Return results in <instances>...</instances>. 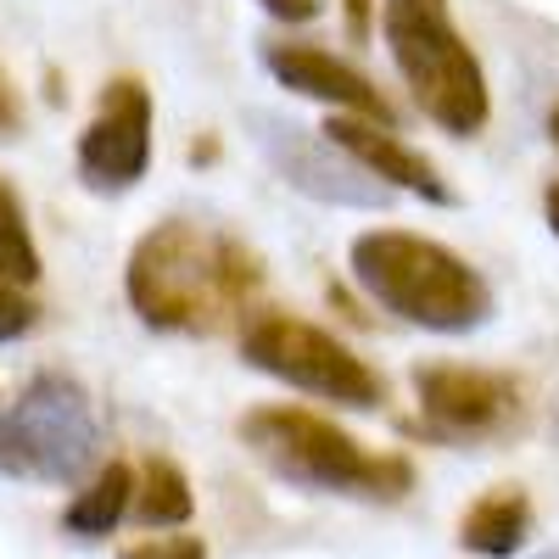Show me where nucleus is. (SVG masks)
I'll return each mask as SVG.
<instances>
[{
    "label": "nucleus",
    "instance_id": "1",
    "mask_svg": "<svg viewBox=\"0 0 559 559\" xmlns=\"http://www.w3.org/2000/svg\"><path fill=\"white\" fill-rule=\"evenodd\" d=\"M123 292L152 331L213 336L224 324H247L263 292V258L218 224L168 218L134 241Z\"/></svg>",
    "mask_w": 559,
    "mask_h": 559
},
{
    "label": "nucleus",
    "instance_id": "2",
    "mask_svg": "<svg viewBox=\"0 0 559 559\" xmlns=\"http://www.w3.org/2000/svg\"><path fill=\"white\" fill-rule=\"evenodd\" d=\"M347 263L369 302L419 331H476L492 313V286L481 269L414 229H364Z\"/></svg>",
    "mask_w": 559,
    "mask_h": 559
},
{
    "label": "nucleus",
    "instance_id": "3",
    "mask_svg": "<svg viewBox=\"0 0 559 559\" xmlns=\"http://www.w3.org/2000/svg\"><path fill=\"white\" fill-rule=\"evenodd\" d=\"M241 442L280 481L308 487V492H347V498H381V503H397L414 492V464L403 453H369L336 419L297 403L252 408L241 419Z\"/></svg>",
    "mask_w": 559,
    "mask_h": 559
},
{
    "label": "nucleus",
    "instance_id": "4",
    "mask_svg": "<svg viewBox=\"0 0 559 559\" xmlns=\"http://www.w3.org/2000/svg\"><path fill=\"white\" fill-rule=\"evenodd\" d=\"M386 51L408 84L414 107L448 134H481L492 118V90L464 45L448 0H381Z\"/></svg>",
    "mask_w": 559,
    "mask_h": 559
},
{
    "label": "nucleus",
    "instance_id": "5",
    "mask_svg": "<svg viewBox=\"0 0 559 559\" xmlns=\"http://www.w3.org/2000/svg\"><path fill=\"white\" fill-rule=\"evenodd\" d=\"M102 414L79 376L39 369L0 408V476L39 481V487H79L102 471Z\"/></svg>",
    "mask_w": 559,
    "mask_h": 559
},
{
    "label": "nucleus",
    "instance_id": "6",
    "mask_svg": "<svg viewBox=\"0 0 559 559\" xmlns=\"http://www.w3.org/2000/svg\"><path fill=\"white\" fill-rule=\"evenodd\" d=\"M241 353L252 369L286 381L297 392H313L324 403L342 408H381L386 403V381L369 369L347 342H336L331 331L286 313V308H258L241 324Z\"/></svg>",
    "mask_w": 559,
    "mask_h": 559
},
{
    "label": "nucleus",
    "instance_id": "7",
    "mask_svg": "<svg viewBox=\"0 0 559 559\" xmlns=\"http://www.w3.org/2000/svg\"><path fill=\"white\" fill-rule=\"evenodd\" d=\"M419 426L437 442H503L526 426V386L498 369L419 364L414 369Z\"/></svg>",
    "mask_w": 559,
    "mask_h": 559
},
{
    "label": "nucleus",
    "instance_id": "8",
    "mask_svg": "<svg viewBox=\"0 0 559 559\" xmlns=\"http://www.w3.org/2000/svg\"><path fill=\"white\" fill-rule=\"evenodd\" d=\"M152 168V90L140 79H112L96 118L79 134V179L90 191H129Z\"/></svg>",
    "mask_w": 559,
    "mask_h": 559
},
{
    "label": "nucleus",
    "instance_id": "9",
    "mask_svg": "<svg viewBox=\"0 0 559 559\" xmlns=\"http://www.w3.org/2000/svg\"><path fill=\"white\" fill-rule=\"evenodd\" d=\"M263 68L274 73V84L297 90V96H308V102L336 107L342 118H369V123H386V129L397 123V118H392V102L381 96V90L369 84L353 62L319 51V45L274 39V45H263Z\"/></svg>",
    "mask_w": 559,
    "mask_h": 559
},
{
    "label": "nucleus",
    "instance_id": "10",
    "mask_svg": "<svg viewBox=\"0 0 559 559\" xmlns=\"http://www.w3.org/2000/svg\"><path fill=\"white\" fill-rule=\"evenodd\" d=\"M252 123L269 129V134H258L263 152L274 157V168L286 174L297 191H308L319 202H381L386 197V185L369 179L353 157H342L331 140H308L302 129H286V123L269 118V112H252Z\"/></svg>",
    "mask_w": 559,
    "mask_h": 559
},
{
    "label": "nucleus",
    "instance_id": "11",
    "mask_svg": "<svg viewBox=\"0 0 559 559\" xmlns=\"http://www.w3.org/2000/svg\"><path fill=\"white\" fill-rule=\"evenodd\" d=\"M319 134L331 140L342 157H353L369 179L397 185V191H408V197H419V202H437V207L453 202V191H448V179L437 174V163H431V157H419L397 129L369 123V118H342V112H336Z\"/></svg>",
    "mask_w": 559,
    "mask_h": 559
},
{
    "label": "nucleus",
    "instance_id": "12",
    "mask_svg": "<svg viewBox=\"0 0 559 559\" xmlns=\"http://www.w3.org/2000/svg\"><path fill=\"white\" fill-rule=\"evenodd\" d=\"M526 537H532V498L521 487H492L459 521V543L471 554H487V559H509Z\"/></svg>",
    "mask_w": 559,
    "mask_h": 559
},
{
    "label": "nucleus",
    "instance_id": "13",
    "mask_svg": "<svg viewBox=\"0 0 559 559\" xmlns=\"http://www.w3.org/2000/svg\"><path fill=\"white\" fill-rule=\"evenodd\" d=\"M129 509H134V471L123 459H112L84 481V492H73V503L62 509V526L73 537H107Z\"/></svg>",
    "mask_w": 559,
    "mask_h": 559
},
{
    "label": "nucleus",
    "instance_id": "14",
    "mask_svg": "<svg viewBox=\"0 0 559 559\" xmlns=\"http://www.w3.org/2000/svg\"><path fill=\"white\" fill-rule=\"evenodd\" d=\"M191 509H197V498H191V476H185L174 459L152 453V459L134 471V509H129V515L146 526V532L185 526V521H191Z\"/></svg>",
    "mask_w": 559,
    "mask_h": 559
},
{
    "label": "nucleus",
    "instance_id": "15",
    "mask_svg": "<svg viewBox=\"0 0 559 559\" xmlns=\"http://www.w3.org/2000/svg\"><path fill=\"white\" fill-rule=\"evenodd\" d=\"M0 280L7 286H34L39 280V247H34L28 213H23L7 174H0Z\"/></svg>",
    "mask_w": 559,
    "mask_h": 559
},
{
    "label": "nucleus",
    "instance_id": "16",
    "mask_svg": "<svg viewBox=\"0 0 559 559\" xmlns=\"http://www.w3.org/2000/svg\"><path fill=\"white\" fill-rule=\"evenodd\" d=\"M34 324H39V308L23 297V286H7V280H0V342L28 336Z\"/></svg>",
    "mask_w": 559,
    "mask_h": 559
},
{
    "label": "nucleus",
    "instance_id": "17",
    "mask_svg": "<svg viewBox=\"0 0 559 559\" xmlns=\"http://www.w3.org/2000/svg\"><path fill=\"white\" fill-rule=\"evenodd\" d=\"M118 559H207V543L202 537H146L123 548Z\"/></svg>",
    "mask_w": 559,
    "mask_h": 559
},
{
    "label": "nucleus",
    "instance_id": "18",
    "mask_svg": "<svg viewBox=\"0 0 559 559\" xmlns=\"http://www.w3.org/2000/svg\"><path fill=\"white\" fill-rule=\"evenodd\" d=\"M263 12L280 23H313L324 12V0H263Z\"/></svg>",
    "mask_w": 559,
    "mask_h": 559
},
{
    "label": "nucleus",
    "instance_id": "19",
    "mask_svg": "<svg viewBox=\"0 0 559 559\" xmlns=\"http://www.w3.org/2000/svg\"><path fill=\"white\" fill-rule=\"evenodd\" d=\"M376 7L381 0H342V12H347V34L364 45L369 34H376Z\"/></svg>",
    "mask_w": 559,
    "mask_h": 559
},
{
    "label": "nucleus",
    "instance_id": "20",
    "mask_svg": "<svg viewBox=\"0 0 559 559\" xmlns=\"http://www.w3.org/2000/svg\"><path fill=\"white\" fill-rule=\"evenodd\" d=\"M17 118H23V112H17V90H12V79H7V73H0V134H12V129H17Z\"/></svg>",
    "mask_w": 559,
    "mask_h": 559
},
{
    "label": "nucleus",
    "instance_id": "21",
    "mask_svg": "<svg viewBox=\"0 0 559 559\" xmlns=\"http://www.w3.org/2000/svg\"><path fill=\"white\" fill-rule=\"evenodd\" d=\"M543 213H548V229H554V236H559V179H554L548 191H543Z\"/></svg>",
    "mask_w": 559,
    "mask_h": 559
},
{
    "label": "nucleus",
    "instance_id": "22",
    "mask_svg": "<svg viewBox=\"0 0 559 559\" xmlns=\"http://www.w3.org/2000/svg\"><path fill=\"white\" fill-rule=\"evenodd\" d=\"M548 134H554V146H559V107L548 112Z\"/></svg>",
    "mask_w": 559,
    "mask_h": 559
},
{
    "label": "nucleus",
    "instance_id": "23",
    "mask_svg": "<svg viewBox=\"0 0 559 559\" xmlns=\"http://www.w3.org/2000/svg\"><path fill=\"white\" fill-rule=\"evenodd\" d=\"M543 559H559V548H548V554H543Z\"/></svg>",
    "mask_w": 559,
    "mask_h": 559
}]
</instances>
